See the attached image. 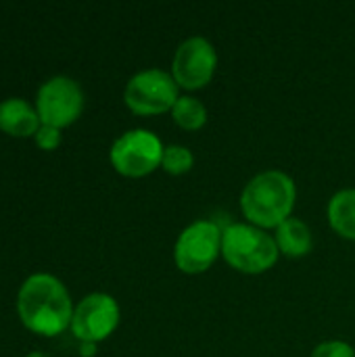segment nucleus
Wrapping results in <instances>:
<instances>
[{"label":"nucleus","instance_id":"1","mask_svg":"<svg viewBox=\"0 0 355 357\" xmlns=\"http://www.w3.org/2000/svg\"><path fill=\"white\" fill-rule=\"evenodd\" d=\"M17 310L21 322L44 337H54L71 326L73 305L65 284L52 274H33L19 289Z\"/></svg>","mask_w":355,"mask_h":357},{"label":"nucleus","instance_id":"2","mask_svg":"<svg viewBox=\"0 0 355 357\" xmlns=\"http://www.w3.org/2000/svg\"><path fill=\"white\" fill-rule=\"evenodd\" d=\"M295 180L280 169H266L253 176L241 192V211L247 224L262 230L278 228L295 209Z\"/></svg>","mask_w":355,"mask_h":357},{"label":"nucleus","instance_id":"3","mask_svg":"<svg viewBox=\"0 0 355 357\" xmlns=\"http://www.w3.org/2000/svg\"><path fill=\"white\" fill-rule=\"evenodd\" d=\"M224 261L243 274H264L272 270L280 257L274 236L253 224H230L222 234Z\"/></svg>","mask_w":355,"mask_h":357},{"label":"nucleus","instance_id":"4","mask_svg":"<svg viewBox=\"0 0 355 357\" xmlns=\"http://www.w3.org/2000/svg\"><path fill=\"white\" fill-rule=\"evenodd\" d=\"M180 98V86L165 69L149 67L134 73L123 90L128 109L136 115H163L172 113Z\"/></svg>","mask_w":355,"mask_h":357},{"label":"nucleus","instance_id":"5","mask_svg":"<svg viewBox=\"0 0 355 357\" xmlns=\"http://www.w3.org/2000/svg\"><path fill=\"white\" fill-rule=\"evenodd\" d=\"M222 234L224 230L211 220H197L188 224L174 245L176 268L192 276L207 272L222 255Z\"/></svg>","mask_w":355,"mask_h":357},{"label":"nucleus","instance_id":"6","mask_svg":"<svg viewBox=\"0 0 355 357\" xmlns=\"http://www.w3.org/2000/svg\"><path fill=\"white\" fill-rule=\"evenodd\" d=\"M163 142L157 134L144 128L123 132L111 146L109 159L115 172L128 178H144L161 167Z\"/></svg>","mask_w":355,"mask_h":357},{"label":"nucleus","instance_id":"7","mask_svg":"<svg viewBox=\"0 0 355 357\" xmlns=\"http://www.w3.org/2000/svg\"><path fill=\"white\" fill-rule=\"evenodd\" d=\"M84 109V92L82 86L67 77V75H54L48 82H44L36 96V111L44 126L52 128H65L73 123Z\"/></svg>","mask_w":355,"mask_h":357},{"label":"nucleus","instance_id":"8","mask_svg":"<svg viewBox=\"0 0 355 357\" xmlns=\"http://www.w3.org/2000/svg\"><path fill=\"white\" fill-rule=\"evenodd\" d=\"M218 69V50L203 36L186 38L174 52L172 75L176 84L184 90H201L205 88Z\"/></svg>","mask_w":355,"mask_h":357},{"label":"nucleus","instance_id":"9","mask_svg":"<svg viewBox=\"0 0 355 357\" xmlns=\"http://www.w3.org/2000/svg\"><path fill=\"white\" fill-rule=\"evenodd\" d=\"M119 326V305L107 293L86 295L71 318V333L82 343H98L115 333Z\"/></svg>","mask_w":355,"mask_h":357},{"label":"nucleus","instance_id":"10","mask_svg":"<svg viewBox=\"0 0 355 357\" xmlns=\"http://www.w3.org/2000/svg\"><path fill=\"white\" fill-rule=\"evenodd\" d=\"M42 126L38 111L23 98H6L0 102V130L10 136H29Z\"/></svg>","mask_w":355,"mask_h":357},{"label":"nucleus","instance_id":"11","mask_svg":"<svg viewBox=\"0 0 355 357\" xmlns=\"http://www.w3.org/2000/svg\"><path fill=\"white\" fill-rule=\"evenodd\" d=\"M274 241L280 255L287 257H303L314 249V236L310 226L297 218H289L287 222H282L276 228Z\"/></svg>","mask_w":355,"mask_h":357},{"label":"nucleus","instance_id":"12","mask_svg":"<svg viewBox=\"0 0 355 357\" xmlns=\"http://www.w3.org/2000/svg\"><path fill=\"white\" fill-rule=\"evenodd\" d=\"M331 228L347 241H355V188L335 192L326 207Z\"/></svg>","mask_w":355,"mask_h":357},{"label":"nucleus","instance_id":"13","mask_svg":"<svg viewBox=\"0 0 355 357\" xmlns=\"http://www.w3.org/2000/svg\"><path fill=\"white\" fill-rule=\"evenodd\" d=\"M172 119L188 132H197L207 123V109L205 105L190 94H180V98L176 100L174 109H172Z\"/></svg>","mask_w":355,"mask_h":357},{"label":"nucleus","instance_id":"14","mask_svg":"<svg viewBox=\"0 0 355 357\" xmlns=\"http://www.w3.org/2000/svg\"><path fill=\"white\" fill-rule=\"evenodd\" d=\"M195 165V155L188 146L182 144H169L163 151L161 169L169 176H182L188 174Z\"/></svg>","mask_w":355,"mask_h":357},{"label":"nucleus","instance_id":"15","mask_svg":"<svg viewBox=\"0 0 355 357\" xmlns=\"http://www.w3.org/2000/svg\"><path fill=\"white\" fill-rule=\"evenodd\" d=\"M312 357H355V349L345 341H324L312 351Z\"/></svg>","mask_w":355,"mask_h":357},{"label":"nucleus","instance_id":"16","mask_svg":"<svg viewBox=\"0 0 355 357\" xmlns=\"http://www.w3.org/2000/svg\"><path fill=\"white\" fill-rule=\"evenodd\" d=\"M36 144H38L42 151H54V149L61 144V130L42 123V126L38 128V132H36Z\"/></svg>","mask_w":355,"mask_h":357},{"label":"nucleus","instance_id":"17","mask_svg":"<svg viewBox=\"0 0 355 357\" xmlns=\"http://www.w3.org/2000/svg\"><path fill=\"white\" fill-rule=\"evenodd\" d=\"M27 357H44V356H40V354H31V356H27Z\"/></svg>","mask_w":355,"mask_h":357}]
</instances>
